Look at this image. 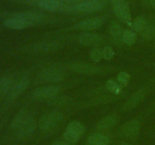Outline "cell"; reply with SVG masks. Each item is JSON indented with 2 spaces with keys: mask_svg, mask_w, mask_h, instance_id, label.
Returning a JSON list of instances; mask_svg holds the SVG:
<instances>
[{
  "mask_svg": "<svg viewBox=\"0 0 155 145\" xmlns=\"http://www.w3.org/2000/svg\"><path fill=\"white\" fill-rule=\"evenodd\" d=\"M45 18V14L39 11H24L17 13L6 20L4 25L14 30H21L39 24Z\"/></svg>",
  "mask_w": 155,
  "mask_h": 145,
  "instance_id": "1",
  "label": "cell"
},
{
  "mask_svg": "<svg viewBox=\"0 0 155 145\" xmlns=\"http://www.w3.org/2000/svg\"><path fill=\"white\" fill-rule=\"evenodd\" d=\"M63 119L64 115L61 112H49L41 116L38 122V127L42 132H51L58 128Z\"/></svg>",
  "mask_w": 155,
  "mask_h": 145,
  "instance_id": "2",
  "label": "cell"
},
{
  "mask_svg": "<svg viewBox=\"0 0 155 145\" xmlns=\"http://www.w3.org/2000/svg\"><path fill=\"white\" fill-rule=\"evenodd\" d=\"M105 3L102 0H86L74 5L65 7L64 12H80V13H93L104 8Z\"/></svg>",
  "mask_w": 155,
  "mask_h": 145,
  "instance_id": "3",
  "label": "cell"
},
{
  "mask_svg": "<svg viewBox=\"0 0 155 145\" xmlns=\"http://www.w3.org/2000/svg\"><path fill=\"white\" fill-rule=\"evenodd\" d=\"M85 133V126L81 122L74 120L67 125L63 133V140L71 144H76Z\"/></svg>",
  "mask_w": 155,
  "mask_h": 145,
  "instance_id": "4",
  "label": "cell"
},
{
  "mask_svg": "<svg viewBox=\"0 0 155 145\" xmlns=\"http://www.w3.org/2000/svg\"><path fill=\"white\" fill-rule=\"evenodd\" d=\"M114 13L117 18L124 24L132 25V17L130 8L127 0H111Z\"/></svg>",
  "mask_w": 155,
  "mask_h": 145,
  "instance_id": "5",
  "label": "cell"
},
{
  "mask_svg": "<svg viewBox=\"0 0 155 145\" xmlns=\"http://www.w3.org/2000/svg\"><path fill=\"white\" fill-rule=\"evenodd\" d=\"M64 79L63 71L55 67L43 69L38 73L36 79L39 83H58Z\"/></svg>",
  "mask_w": 155,
  "mask_h": 145,
  "instance_id": "6",
  "label": "cell"
},
{
  "mask_svg": "<svg viewBox=\"0 0 155 145\" xmlns=\"http://www.w3.org/2000/svg\"><path fill=\"white\" fill-rule=\"evenodd\" d=\"M141 123L137 119L128 121L121 126L120 134L125 138L130 140H136L140 133Z\"/></svg>",
  "mask_w": 155,
  "mask_h": 145,
  "instance_id": "7",
  "label": "cell"
},
{
  "mask_svg": "<svg viewBox=\"0 0 155 145\" xmlns=\"http://www.w3.org/2000/svg\"><path fill=\"white\" fill-rule=\"evenodd\" d=\"M60 89L56 85H46L35 89L32 97L36 100H50L57 96Z\"/></svg>",
  "mask_w": 155,
  "mask_h": 145,
  "instance_id": "8",
  "label": "cell"
},
{
  "mask_svg": "<svg viewBox=\"0 0 155 145\" xmlns=\"http://www.w3.org/2000/svg\"><path fill=\"white\" fill-rule=\"evenodd\" d=\"M30 79L27 76H23L14 82L10 91L7 95V100L12 101L22 95L30 85Z\"/></svg>",
  "mask_w": 155,
  "mask_h": 145,
  "instance_id": "9",
  "label": "cell"
},
{
  "mask_svg": "<svg viewBox=\"0 0 155 145\" xmlns=\"http://www.w3.org/2000/svg\"><path fill=\"white\" fill-rule=\"evenodd\" d=\"M104 22H105V17H94L80 21L74 26V28L77 30H83L84 32H89L100 28L104 24Z\"/></svg>",
  "mask_w": 155,
  "mask_h": 145,
  "instance_id": "10",
  "label": "cell"
},
{
  "mask_svg": "<svg viewBox=\"0 0 155 145\" xmlns=\"http://www.w3.org/2000/svg\"><path fill=\"white\" fill-rule=\"evenodd\" d=\"M68 68L71 71L75 72L76 73L83 74V75H93L98 74L101 71V69L96 65L90 64L86 63H68Z\"/></svg>",
  "mask_w": 155,
  "mask_h": 145,
  "instance_id": "11",
  "label": "cell"
},
{
  "mask_svg": "<svg viewBox=\"0 0 155 145\" xmlns=\"http://www.w3.org/2000/svg\"><path fill=\"white\" fill-rule=\"evenodd\" d=\"M36 128V122L33 115L30 116L22 125L20 126L16 132V136L20 140L28 139L34 134Z\"/></svg>",
  "mask_w": 155,
  "mask_h": 145,
  "instance_id": "12",
  "label": "cell"
},
{
  "mask_svg": "<svg viewBox=\"0 0 155 145\" xmlns=\"http://www.w3.org/2000/svg\"><path fill=\"white\" fill-rule=\"evenodd\" d=\"M102 41L101 36L92 32H83L78 37L79 43L86 47L99 46L102 43Z\"/></svg>",
  "mask_w": 155,
  "mask_h": 145,
  "instance_id": "13",
  "label": "cell"
},
{
  "mask_svg": "<svg viewBox=\"0 0 155 145\" xmlns=\"http://www.w3.org/2000/svg\"><path fill=\"white\" fill-rule=\"evenodd\" d=\"M120 118L116 114H110L100 119L95 125V129L99 132H104L116 126L119 122Z\"/></svg>",
  "mask_w": 155,
  "mask_h": 145,
  "instance_id": "14",
  "label": "cell"
},
{
  "mask_svg": "<svg viewBox=\"0 0 155 145\" xmlns=\"http://www.w3.org/2000/svg\"><path fill=\"white\" fill-rule=\"evenodd\" d=\"M145 94H146V88L142 87L138 89L135 93L130 96V98L124 103L123 108L125 110H130L137 107L139 104L145 98Z\"/></svg>",
  "mask_w": 155,
  "mask_h": 145,
  "instance_id": "15",
  "label": "cell"
},
{
  "mask_svg": "<svg viewBox=\"0 0 155 145\" xmlns=\"http://www.w3.org/2000/svg\"><path fill=\"white\" fill-rule=\"evenodd\" d=\"M37 5L47 11L64 12L65 5L60 0H39Z\"/></svg>",
  "mask_w": 155,
  "mask_h": 145,
  "instance_id": "16",
  "label": "cell"
},
{
  "mask_svg": "<svg viewBox=\"0 0 155 145\" xmlns=\"http://www.w3.org/2000/svg\"><path fill=\"white\" fill-rule=\"evenodd\" d=\"M111 137L104 132H95L89 134L86 140V145H110Z\"/></svg>",
  "mask_w": 155,
  "mask_h": 145,
  "instance_id": "17",
  "label": "cell"
},
{
  "mask_svg": "<svg viewBox=\"0 0 155 145\" xmlns=\"http://www.w3.org/2000/svg\"><path fill=\"white\" fill-rule=\"evenodd\" d=\"M59 44L57 42H39L33 46L32 50L33 52L39 53V54H45L50 53L58 49Z\"/></svg>",
  "mask_w": 155,
  "mask_h": 145,
  "instance_id": "18",
  "label": "cell"
},
{
  "mask_svg": "<svg viewBox=\"0 0 155 145\" xmlns=\"http://www.w3.org/2000/svg\"><path fill=\"white\" fill-rule=\"evenodd\" d=\"M31 116L30 113H29L27 110H20L18 113L16 114V116L14 117V119H12V122L11 123V128L12 129H13L14 131H17L18 128H20L21 125L28 119L30 116Z\"/></svg>",
  "mask_w": 155,
  "mask_h": 145,
  "instance_id": "19",
  "label": "cell"
},
{
  "mask_svg": "<svg viewBox=\"0 0 155 145\" xmlns=\"http://www.w3.org/2000/svg\"><path fill=\"white\" fill-rule=\"evenodd\" d=\"M13 83V79L10 76H3L0 78V100L5 95H8Z\"/></svg>",
  "mask_w": 155,
  "mask_h": 145,
  "instance_id": "20",
  "label": "cell"
},
{
  "mask_svg": "<svg viewBox=\"0 0 155 145\" xmlns=\"http://www.w3.org/2000/svg\"><path fill=\"white\" fill-rule=\"evenodd\" d=\"M109 30H110V33L111 36L115 40L122 41L123 35H124L125 30L120 24L117 22L111 23Z\"/></svg>",
  "mask_w": 155,
  "mask_h": 145,
  "instance_id": "21",
  "label": "cell"
},
{
  "mask_svg": "<svg viewBox=\"0 0 155 145\" xmlns=\"http://www.w3.org/2000/svg\"><path fill=\"white\" fill-rule=\"evenodd\" d=\"M148 25V23L146 21V19L144 17L139 16L132 21L131 27L133 28V31L136 32V33H139L140 34L146 28Z\"/></svg>",
  "mask_w": 155,
  "mask_h": 145,
  "instance_id": "22",
  "label": "cell"
},
{
  "mask_svg": "<svg viewBox=\"0 0 155 145\" xmlns=\"http://www.w3.org/2000/svg\"><path fill=\"white\" fill-rule=\"evenodd\" d=\"M122 41L127 45H134L136 42V34L133 30H125L123 35Z\"/></svg>",
  "mask_w": 155,
  "mask_h": 145,
  "instance_id": "23",
  "label": "cell"
},
{
  "mask_svg": "<svg viewBox=\"0 0 155 145\" xmlns=\"http://www.w3.org/2000/svg\"><path fill=\"white\" fill-rule=\"evenodd\" d=\"M105 87L107 90L114 95H120L122 92V86L113 79H109L106 82Z\"/></svg>",
  "mask_w": 155,
  "mask_h": 145,
  "instance_id": "24",
  "label": "cell"
},
{
  "mask_svg": "<svg viewBox=\"0 0 155 145\" xmlns=\"http://www.w3.org/2000/svg\"><path fill=\"white\" fill-rule=\"evenodd\" d=\"M70 101V98L67 96H55L54 98L48 100V104L54 107L64 106L68 104Z\"/></svg>",
  "mask_w": 155,
  "mask_h": 145,
  "instance_id": "25",
  "label": "cell"
},
{
  "mask_svg": "<svg viewBox=\"0 0 155 145\" xmlns=\"http://www.w3.org/2000/svg\"><path fill=\"white\" fill-rule=\"evenodd\" d=\"M89 57L91 60L94 62L101 61L102 58V48H100L99 46L93 47L89 51Z\"/></svg>",
  "mask_w": 155,
  "mask_h": 145,
  "instance_id": "26",
  "label": "cell"
},
{
  "mask_svg": "<svg viewBox=\"0 0 155 145\" xmlns=\"http://www.w3.org/2000/svg\"><path fill=\"white\" fill-rule=\"evenodd\" d=\"M141 36L145 40H150L155 38V28L151 24H148L146 28L140 33Z\"/></svg>",
  "mask_w": 155,
  "mask_h": 145,
  "instance_id": "27",
  "label": "cell"
},
{
  "mask_svg": "<svg viewBox=\"0 0 155 145\" xmlns=\"http://www.w3.org/2000/svg\"><path fill=\"white\" fill-rule=\"evenodd\" d=\"M130 79H131V76H130V74L127 72H124V71L120 72L117 76V79L118 83L122 87H127L128 85Z\"/></svg>",
  "mask_w": 155,
  "mask_h": 145,
  "instance_id": "28",
  "label": "cell"
},
{
  "mask_svg": "<svg viewBox=\"0 0 155 145\" xmlns=\"http://www.w3.org/2000/svg\"><path fill=\"white\" fill-rule=\"evenodd\" d=\"M115 55V51L113 49V48L110 46L104 47L102 48V58L106 60H110L114 57Z\"/></svg>",
  "mask_w": 155,
  "mask_h": 145,
  "instance_id": "29",
  "label": "cell"
},
{
  "mask_svg": "<svg viewBox=\"0 0 155 145\" xmlns=\"http://www.w3.org/2000/svg\"><path fill=\"white\" fill-rule=\"evenodd\" d=\"M51 145H74V144H71V143H68V142L65 141V140H56L52 142Z\"/></svg>",
  "mask_w": 155,
  "mask_h": 145,
  "instance_id": "30",
  "label": "cell"
},
{
  "mask_svg": "<svg viewBox=\"0 0 155 145\" xmlns=\"http://www.w3.org/2000/svg\"><path fill=\"white\" fill-rule=\"evenodd\" d=\"M143 2L146 5L149 6L151 8L155 9V0H143Z\"/></svg>",
  "mask_w": 155,
  "mask_h": 145,
  "instance_id": "31",
  "label": "cell"
},
{
  "mask_svg": "<svg viewBox=\"0 0 155 145\" xmlns=\"http://www.w3.org/2000/svg\"><path fill=\"white\" fill-rule=\"evenodd\" d=\"M116 145H133V144H131V143H127V142H120V143H117V144H116Z\"/></svg>",
  "mask_w": 155,
  "mask_h": 145,
  "instance_id": "32",
  "label": "cell"
},
{
  "mask_svg": "<svg viewBox=\"0 0 155 145\" xmlns=\"http://www.w3.org/2000/svg\"><path fill=\"white\" fill-rule=\"evenodd\" d=\"M66 1H86V0H66Z\"/></svg>",
  "mask_w": 155,
  "mask_h": 145,
  "instance_id": "33",
  "label": "cell"
},
{
  "mask_svg": "<svg viewBox=\"0 0 155 145\" xmlns=\"http://www.w3.org/2000/svg\"><path fill=\"white\" fill-rule=\"evenodd\" d=\"M154 24H155V16H154Z\"/></svg>",
  "mask_w": 155,
  "mask_h": 145,
  "instance_id": "34",
  "label": "cell"
},
{
  "mask_svg": "<svg viewBox=\"0 0 155 145\" xmlns=\"http://www.w3.org/2000/svg\"><path fill=\"white\" fill-rule=\"evenodd\" d=\"M154 106L155 107V101H154Z\"/></svg>",
  "mask_w": 155,
  "mask_h": 145,
  "instance_id": "35",
  "label": "cell"
},
{
  "mask_svg": "<svg viewBox=\"0 0 155 145\" xmlns=\"http://www.w3.org/2000/svg\"><path fill=\"white\" fill-rule=\"evenodd\" d=\"M11 145H17V144H11Z\"/></svg>",
  "mask_w": 155,
  "mask_h": 145,
  "instance_id": "36",
  "label": "cell"
}]
</instances>
